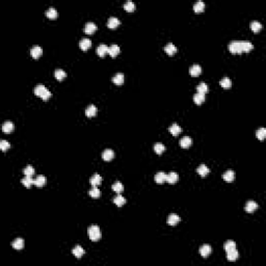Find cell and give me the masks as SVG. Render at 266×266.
<instances>
[{"label":"cell","mask_w":266,"mask_h":266,"mask_svg":"<svg viewBox=\"0 0 266 266\" xmlns=\"http://www.w3.org/2000/svg\"><path fill=\"white\" fill-rule=\"evenodd\" d=\"M254 45L251 42L247 41H233L230 43L229 45V50L231 53H242V52H249L251 50H253Z\"/></svg>","instance_id":"cell-1"},{"label":"cell","mask_w":266,"mask_h":266,"mask_svg":"<svg viewBox=\"0 0 266 266\" xmlns=\"http://www.w3.org/2000/svg\"><path fill=\"white\" fill-rule=\"evenodd\" d=\"M35 94L37 95L38 97H40V98H42L44 101H47L48 99H50L51 97V93L49 92V89H47L45 85H37L35 89Z\"/></svg>","instance_id":"cell-2"},{"label":"cell","mask_w":266,"mask_h":266,"mask_svg":"<svg viewBox=\"0 0 266 266\" xmlns=\"http://www.w3.org/2000/svg\"><path fill=\"white\" fill-rule=\"evenodd\" d=\"M87 233H89V237L92 241H98L102 237V233L98 226H91L87 230Z\"/></svg>","instance_id":"cell-3"},{"label":"cell","mask_w":266,"mask_h":266,"mask_svg":"<svg viewBox=\"0 0 266 266\" xmlns=\"http://www.w3.org/2000/svg\"><path fill=\"white\" fill-rule=\"evenodd\" d=\"M201 73H202V67H201L200 65H193V66L190 67V69H189V74H190L192 77H197Z\"/></svg>","instance_id":"cell-4"},{"label":"cell","mask_w":266,"mask_h":266,"mask_svg":"<svg viewBox=\"0 0 266 266\" xmlns=\"http://www.w3.org/2000/svg\"><path fill=\"white\" fill-rule=\"evenodd\" d=\"M89 183H91L92 186H97L98 187L99 185H101L102 183V177L98 174H95L93 177L89 179Z\"/></svg>","instance_id":"cell-5"},{"label":"cell","mask_w":266,"mask_h":266,"mask_svg":"<svg viewBox=\"0 0 266 266\" xmlns=\"http://www.w3.org/2000/svg\"><path fill=\"white\" fill-rule=\"evenodd\" d=\"M257 208H258V204H257L256 202H254V201H249V202L246 203V205H245V207H244L245 211H246V212H249V213L254 212Z\"/></svg>","instance_id":"cell-6"},{"label":"cell","mask_w":266,"mask_h":266,"mask_svg":"<svg viewBox=\"0 0 266 266\" xmlns=\"http://www.w3.org/2000/svg\"><path fill=\"white\" fill-rule=\"evenodd\" d=\"M120 20L118 19V18L116 17H110L109 19H108L107 21V26L109 27V28L113 29V28H116L119 25H120Z\"/></svg>","instance_id":"cell-7"},{"label":"cell","mask_w":266,"mask_h":266,"mask_svg":"<svg viewBox=\"0 0 266 266\" xmlns=\"http://www.w3.org/2000/svg\"><path fill=\"white\" fill-rule=\"evenodd\" d=\"M191 145H192V139H191L189 136H184V137H182L181 141H180V146H181L183 149L189 148V147H190Z\"/></svg>","instance_id":"cell-8"},{"label":"cell","mask_w":266,"mask_h":266,"mask_svg":"<svg viewBox=\"0 0 266 266\" xmlns=\"http://www.w3.org/2000/svg\"><path fill=\"white\" fill-rule=\"evenodd\" d=\"M211 252H212V249H211V246L208 244H204L200 249V254L202 255V257H204V258L208 257L209 255L211 254Z\"/></svg>","instance_id":"cell-9"},{"label":"cell","mask_w":266,"mask_h":266,"mask_svg":"<svg viewBox=\"0 0 266 266\" xmlns=\"http://www.w3.org/2000/svg\"><path fill=\"white\" fill-rule=\"evenodd\" d=\"M42 53H43V50H42V48H41L40 46H33L32 48H31V50H30L31 56H32L33 58H35V59H37V58H39L40 56L42 55Z\"/></svg>","instance_id":"cell-10"},{"label":"cell","mask_w":266,"mask_h":266,"mask_svg":"<svg viewBox=\"0 0 266 266\" xmlns=\"http://www.w3.org/2000/svg\"><path fill=\"white\" fill-rule=\"evenodd\" d=\"M178 179H179V176H178V174L175 173V172H172V173H170V174H168V175H166V181H168L170 184L177 183Z\"/></svg>","instance_id":"cell-11"},{"label":"cell","mask_w":266,"mask_h":266,"mask_svg":"<svg viewBox=\"0 0 266 266\" xmlns=\"http://www.w3.org/2000/svg\"><path fill=\"white\" fill-rule=\"evenodd\" d=\"M84 253H85L84 249H83L80 245H76V246L72 249V254H73L74 256H75L76 258H78V259H80L81 257L84 255Z\"/></svg>","instance_id":"cell-12"},{"label":"cell","mask_w":266,"mask_h":266,"mask_svg":"<svg viewBox=\"0 0 266 266\" xmlns=\"http://www.w3.org/2000/svg\"><path fill=\"white\" fill-rule=\"evenodd\" d=\"M96 30H97V26H96V24L93 23V22H89V23L85 24V27H84L85 33H87V35H92V33H94Z\"/></svg>","instance_id":"cell-13"},{"label":"cell","mask_w":266,"mask_h":266,"mask_svg":"<svg viewBox=\"0 0 266 266\" xmlns=\"http://www.w3.org/2000/svg\"><path fill=\"white\" fill-rule=\"evenodd\" d=\"M113 157H114V153L113 151L110 150V149H106V150L102 153V158L103 160H105V161H110Z\"/></svg>","instance_id":"cell-14"},{"label":"cell","mask_w":266,"mask_h":266,"mask_svg":"<svg viewBox=\"0 0 266 266\" xmlns=\"http://www.w3.org/2000/svg\"><path fill=\"white\" fill-rule=\"evenodd\" d=\"M108 54H109L111 57H116L119 53H120V47L118 45H111V46L108 48Z\"/></svg>","instance_id":"cell-15"},{"label":"cell","mask_w":266,"mask_h":266,"mask_svg":"<svg viewBox=\"0 0 266 266\" xmlns=\"http://www.w3.org/2000/svg\"><path fill=\"white\" fill-rule=\"evenodd\" d=\"M197 172L201 177H206V176L209 174V172H210V170H209L205 164H201L199 168H197Z\"/></svg>","instance_id":"cell-16"},{"label":"cell","mask_w":266,"mask_h":266,"mask_svg":"<svg viewBox=\"0 0 266 266\" xmlns=\"http://www.w3.org/2000/svg\"><path fill=\"white\" fill-rule=\"evenodd\" d=\"M12 245H13V247L15 249H17V251H20V249H23L24 241H23V239H22V238H17V239H15V240L13 241Z\"/></svg>","instance_id":"cell-17"},{"label":"cell","mask_w":266,"mask_h":266,"mask_svg":"<svg viewBox=\"0 0 266 266\" xmlns=\"http://www.w3.org/2000/svg\"><path fill=\"white\" fill-rule=\"evenodd\" d=\"M155 181L158 184H162L166 181V174L163 172H158L155 175Z\"/></svg>","instance_id":"cell-18"},{"label":"cell","mask_w":266,"mask_h":266,"mask_svg":"<svg viewBox=\"0 0 266 266\" xmlns=\"http://www.w3.org/2000/svg\"><path fill=\"white\" fill-rule=\"evenodd\" d=\"M124 80H125V77L122 73H116L114 77L112 78V81L116 85H122L124 83Z\"/></svg>","instance_id":"cell-19"},{"label":"cell","mask_w":266,"mask_h":266,"mask_svg":"<svg viewBox=\"0 0 266 266\" xmlns=\"http://www.w3.org/2000/svg\"><path fill=\"white\" fill-rule=\"evenodd\" d=\"M164 51H165L166 53L168 54V55H174L176 52H177V48H176V46L174 44H172V43H168V45H166L165 47H164Z\"/></svg>","instance_id":"cell-20"},{"label":"cell","mask_w":266,"mask_h":266,"mask_svg":"<svg viewBox=\"0 0 266 266\" xmlns=\"http://www.w3.org/2000/svg\"><path fill=\"white\" fill-rule=\"evenodd\" d=\"M92 46V42L89 39H82L79 42V47L83 51H86Z\"/></svg>","instance_id":"cell-21"},{"label":"cell","mask_w":266,"mask_h":266,"mask_svg":"<svg viewBox=\"0 0 266 266\" xmlns=\"http://www.w3.org/2000/svg\"><path fill=\"white\" fill-rule=\"evenodd\" d=\"M222 178H224V180H226L227 182H232V181H234V179H235V173L231 170L227 171V172L222 175Z\"/></svg>","instance_id":"cell-22"},{"label":"cell","mask_w":266,"mask_h":266,"mask_svg":"<svg viewBox=\"0 0 266 266\" xmlns=\"http://www.w3.org/2000/svg\"><path fill=\"white\" fill-rule=\"evenodd\" d=\"M179 222H180V217L177 214H171L168 218V224L171 225V226H175V225H177Z\"/></svg>","instance_id":"cell-23"},{"label":"cell","mask_w":266,"mask_h":266,"mask_svg":"<svg viewBox=\"0 0 266 266\" xmlns=\"http://www.w3.org/2000/svg\"><path fill=\"white\" fill-rule=\"evenodd\" d=\"M107 52H108V47L104 44L100 45V46H98V48H97V54H98L99 56H101V57L105 56V54Z\"/></svg>","instance_id":"cell-24"},{"label":"cell","mask_w":266,"mask_h":266,"mask_svg":"<svg viewBox=\"0 0 266 266\" xmlns=\"http://www.w3.org/2000/svg\"><path fill=\"white\" fill-rule=\"evenodd\" d=\"M33 184L38 187L44 186L45 184H46V178H45L44 176H38V177L35 179V181H33Z\"/></svg>","instance_id":"cell-25"},{"label":"cell","mask_w":266,"mask_h":266,"mask_svg":"<svg viewBox=\"0 0 266 266\" xmlns=\"http://www.w3.org/2000/svg\"><path fill=\"white\" fill-rule=\"evenodd\" d=\"M96 113H97V107L95 106V105H89V106L85 109V114H86V116H89V118L95 116Z\"/></svg>","instance_id":"cell-26"},{"label":"cell","mask_w":266,"mask_h":266,"mask_svg":"<svg viewBox=\"0 0 266 266\" xmlns=\"http://www.w3.org/2000/svg\"><path fill=\"white\" fill-rule=\"evenodd\" d=\"M238 252L236 251V249H234V251H231V252H228L227 253V259L229 261H231V262H234V261H236L238 259Z\"/></svg>","instance_id":"cell-27"},{"label":"cell","mask_w":266,"mask_h":266,"mask_svg":"<svg viewBox=\"0 0 266 266\" xmlns=\"http://www.w3.org/2000/svg\"><path fill=\"white\" fill-rule=\"evenodd\" d=\"M181 130H182L181 127H180L179 125H177V124H173V125L171 126L170 128H168V131L172 133L173 135H175V136L179 135L180 132H181Z\"/></svg>","instance_id":"cell-28"},{"label":"cell","mask_w":266,"mask_h":266,"mask_svg":"<svg viewBox=\"0 0 266 266\" xmlns=\"http://www.w3.org/2000/svg\"><path fill=\"white\" fill-rule=\"evenodd\" d=\"M111 188H112V190H113L114 192H116V193H121V192H123V190H124L123 184H122L121 182H119V181L114 182V183L112 184Z\"/></svg>","instance_id":"cell-29"},{"label":"cell","mask_w":266,"mask_h":266,"mask_svg":"<svg viewBox=\"0 0 266 266\" xmlns=\"http://www.w3.org/2000/svg\"><path fill=\"white\" fill-rule=\"evenodd\" d=\"M205 8V3L203 1H197L193 4V11L195 13H202Z\"/></svg>","instance_id":"cell-30"},{"label":"cell","mask_w":266,"mask_h":266,"mask_svg":"<svg viewBox=\"0 0 266 266\" xmlns=\"http://www.w3.org/2000/svg\"><path fill=\"white\" fill-rule=\"evenodd\" d=\"M204 101H205V95L197 93L195 96H193V102H195V104L201 105Z\"/></svg>","instance_id":"cell-31"},{"label":"cell","mask_w":266,"mask_h":266,"mask_svg":"<svg viewBox=\"0 0 266 266\" xmlns=\"http://www.w3.org/2000/svg\"><path fill=\"white\" fill-rule=\"evenodd\" d=\"M14 130V124L12 122H5V123L2 125V131L5 133H10Z\"/></svg>","instance_id":"cell-32"},{"label":"cell","mask_w":266,"mask_h":266,"mask_svg":"<svg viewBox=\"0 0 266 266\" xmlns=\"http://www.w3.org/2000/svg\"><path fill=\"white\" fill-rule=\"evenodd\" d=\"M54 75H55V78L56 79H57L58 81H62V79H65V78H66V76H67V74H66V72L64 71V70H62V69H57L55 71V73H54Z\"/></svg>","instance_id":"cell-33"},{"label":"cell","mask_w":266,"mask_h":266,"mask_svg":"<svg viewBox=\"0 0 266 266\" xmlns=\"http://www.w3.org/2000/svg\"><path fill=\"white\" fill-rule=\"evenodd\" d=\"M113 203L116 205V206L122 207L126 203V200H125V198H124L123 195H121L120 193H119V195L113 199Z\"/></svg>","instance_id":"cell-34"},{"label":"cell","mask_w":266,"mask_h":266,"mask_svg":"<svg viewBox=\"0 0 266 266\" xmlns=\"http://www.w3.org/2000/svg\"><path fill=\"white\" fill-rule=\"evenodd\" d=\"M234 249H236V243L234 242V241H232V240L227 241L226 244H225V251L228 253V252L234 251Z\"/></svg>","instance_id":"cell-35"},{"label":"cell","mask_w":266,"mask_h":266,"mask_svg":"<svg viewBox=\"0 0 266 266\" xmlns=\"http://www.w3.org/2000/svg\"><path fill=\"white\" fill-rule=\"evenodd\" d=\"M197 91H198V93L205 95L206 93H208V86L206 85V83L201 82L200 84L197 86Z\"/></svg>","instance_id":"cell-36"},{"label":"cell","mask_w":266,"mask_h":266,"mask_svg":"<svg viewBox=\"0 0 266 266\" xmlns=\"http://www.w3.org/2000/svg\"><path fill=\"white\" fill-rule=\"evenodd\" d=\"M219 83H220V85L224 87V89H230V87L232 86V81H231L230 78H228V77L222 78V79L220 80Z\"/></svg>","instance_id":"cell-37"},{"label":"cell","mask_w":266,"mask_h":266,"mask_svg":"<svg viewBox=\"0 0 266 266\" xmlns=\"http://www.w3.org/2000/svg\"><path fill=\"white\" fill-rule=\"evenodd\" d=\"M46 16L49 18V19H51V20L55 19V18L57 17V11H56L54 8H50L48 11H47Z\"/></svg>","instance_id":"cell-38"},{"label":"cell","mask_w":266,"mask_h":266,"mask_svg":"<svg viewBox=\"0 0 266 266\" xmlns=\"http://www.w3.org/2000/svg\"><path fill=\"white\" fill-rule=\"evenodd\" d=\"M33 181H35V180L32 179V177H27V176H25V178H23L21 182L24 186L29 188V187L31 186V184H33Z\"/></svg>","instance_id":"cell-39"},{"label":"cell","mask_w":266,"mask_h":266,"mask_svg":"<svg viewBox=\"0 0 266 266\" xmlns=\"http://www.w3.org/2000/svg\"><path fill=\"white\" fill-rule=\"evenodd\" d=\"M89 195H91L92 198H99L101 195V191L99 190L97 186H93V188L89 191Z\"/></svg>","instance_id":"cell-40"},{"label":"cell","mask_w":266,"mask_h":266,"mask_svg":"<svg viewBox=\"0 0 266 266\" xmlns=\"http://www.w3.org/2000/svg\"><path fill=\"white\" fill-rule=\"evenodd\" d=\"M251 28H252V30H253L254 32H259V31L261 30V28H262V25H261L260 22L253 21L251 23Z\"/></svg>","instance_id":"cell-41"},{"label":"cell","mask_w":266,"mask_h":266,"mask_svg":"<svg viewBox=\"0 0 266 266\" xmlns=\"http://www.w3.org/2000/svg\"><path fill=\"white\" fill-rule=\"evenodd\" d=\"M256 136H257V138H258V139L263 141V139L265 138V136H266V129H265V128H260L259 130H257Z\"/></svg>","instance_id":"cell-42"},{"label":"cell","mask_w":266,"mask_h":266,"mask_svg":"<svg viewBox=\"0 0 266 266\" xmlns=\"http://www.w3.org/2000/svg\"><path fill=\"white\" fill-rule=\"evenodd\" d=\"M124 8H125V11H127V12H133V11L135 10V4L134 2L132 1H127L125 4H124Z\"/></svg>","instance_id":"cell-43"},{"label":"cell","mask_w":266,"mask_h":266,"mask_svg":"<svg viewBox=\"0 0 266 266\" xmlns=\"http://www.w3.org/2000/svg\"><path fill=\"white\" fill-rule=\"evenodd\" d=\"M23 173H24V175L27 176V177H32L33 174H35V168H33L31 165H27L23 170Z\"/></svg>","instance_id":"cell-44"},{"label":"cell","mask_w":266,"mask_h":266,"mask_svg":"<svg viewBox=\"0 0 266 266\" xmlns=\"http://www.w3.org/2000/svg\"><path fill=\"white\" fill-rule=\"evenodd\" d=\"M164 150H165V147H164L162 144H155L154 146V151L157 153V154H162V153L164 152Z\"/></svg>","instance_id":"cell-45"},{"label":"cell","mask_w":266,"mask_h":266,"mask_svg":"<svg viewBox=\"0 0 266 266\" xmlns=\"http://www.w3.org/2000/svg\"><path fill=\"white\" fill-rule=\"evenodd\" d=\"M10 147H11V145H10V143H8V141H0V149H1L3 152H5L6 150H8V149H10Z\"/></svg>","instance_id":"cell-46"}]
</instances>
